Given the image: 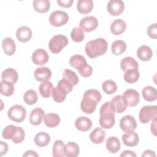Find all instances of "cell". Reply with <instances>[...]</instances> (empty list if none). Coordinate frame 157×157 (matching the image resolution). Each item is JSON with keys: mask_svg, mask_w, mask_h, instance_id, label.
<instances>
[{"mask_svg": "<svg viewBox=\"0 0 157 157\" xmlns=\"http://www.w3.org/2000/svg\"><path fill=\"white\" fill-rule=\"evenodd\" d=\"M102 96L101 93L94 89L86 90L83 94L80 103L82 110L87 114L93 113L96 108L97 104L101 101Z\"/></svg>", "mask_w": 157, "mask_h": 157, "instance_id": "cell-1", "label": "cell"}, {"mask_svg": "<svg viewBox=\"0 0 157 157\" xmlns=\"http://www.w3.org/2000/svg\"><path fill=\"white\" fill-rule=\"evenodd\" d=\"M99 124L104 129H110L115 123V110L111 102H105L101 107Z\"/></svg>", "mask_w": 157, "mask_h": 157, "instance_id": "cell-2", "label": "cell"}, {"mask_svg": "<svg viewBox=\"0 0 157 157\" xmlns=\"http://www.w3.org/2000/svg\"><path fill=\"white\" fill-rule=\"evenodd\" d=\"M107 48V42L103 38L90 40L86 43L85 47V53L90 58H95L105 54Z\"/></svg>", "mask_w": 157, "mask_h": 157, "instance_id": "cell-3", "label": "cell"}, {"mask_svg": "<svg viewBox=\"0 0 157 157\" xmlns=\"http://www.w3.org/2000/svg\"><path fill=\"white\" fill-rule=\"evenodd\" d=\"M68 43L67 38L61 34L54 36L49 41L48 48L53 53H58L65 47Z\"/></svg>", "mask_w": 157, "mask_h": 157, "instance_id": "cell-4", "label": "cell"}, {"mask_svg": "<svg viewBox=\"0 0 157 157\" xmlns=\"http://www.w3.org/2000/svg\"><path fill=\"white\" fill-rule=\"evenodd\" d=\"M156 109L157 106L156 105H145L142 107L139 115L140 121L144 124H146L150 121L156 119Z\"/></svg>", "mask_w": 157, "mask_h": 157, "instance_id": "cell-5", "label": "cell"}, {"mask_svg": "<svg viewBox=\"0 0 157 157\" xmlns=\"http://www.w3.org/2000/svg\"><path fill=\"white\" fill-rule=\"evenodd\" d=\"M8 117L10 120L16 122L20 123L24 121L26 115V109L20 104L12 105L8 110Z\"/></svg>", "mask_w": 157, "mask_h": 157, "instance_id": "cell-6", "label": "cell"}, {"mask_svg": "<svg viewBox=\"0 0 157 157\" xmlns=\"http://www.w3.org/2000/svg\"><path fill=\"white\" fill-rule=\"evenodd\" d=\"M69 20L68 14L62 10H55L53 12L49 17L50 23L54 26L59 27L67 23Z\"/></svg>", "mask_w": 157, "mask_h": 157, "instance_id": "cell-7", "label": "cell"}, {"mask_svg": "<svg viewBox=\"0 0 157 157\" xmlns=\"http://www.w3.org/2000/svg\"><path fill=\"white\" fill-rule=\"evenodd\" d=\"M98 19L93 16H88L82 18L80 22V28L83 31L89 33L95 30L98 26Z\"/></svg>", "mask_w": 157, "mask_h": 157, "instance_id": "cell-8", "label": "cell"}, {"mask_svg": "<svg viewBox=\"0 0 157 157\" xmlns=\"http://www.w3.org/2000/svg\"><path fill=\"white\" fill-rule=\"evenodd\" d=\"M122 96L127 105L129 107H134L137 105L140 101L139 93L134 89H128L125 90Z\"/></svg>", "mask_w": 157, "mask_h": 157, "instance_id": "cell-9", "label": "cell"}, {"mask_svg": "<svg viewBox=\"0 0 157 157\" xmlns=\"http://www.w3.org/2000/svg\"><path fill=\"white\" fill-rule=\"evenodd\" d=\"M107 9L108 12L113 16L120 15L124 11V3L121 0H110L107 3Z\"/></svg>", "mask_w": 157, "mask_h": 157, "instance_id": "cell-10", "label": "cell"}, {"mask_svg": "<svg viewBox=\"0 0 157 157\" xmlns=\"http://www.w3.org/2000/svg\"><path fill=\"white\" fill-rule=\"evenodd\" d=\"M32 61L36 65H44L46 64L49 59L48 53L42 48L36 50L32 54Z\"/></svg>", "mask_w": 157, "mask_h": 157, "instance_id": "cell-11", "label": "cell"}, {"mask_svg": "<svg viewBox=\"0 0 157 157\" xmlns=\"http://www.w3.org/2000/svg\"><path fill=\"white\" fill-rule=\"evenodd\" d=\"M121 129L124 132L134 131L137 128V123L135 118L131 115H125L120 121Z\"/></svg>", "mask_w": 157, "mask_h": 157, "instance_id": "cell-12", "label": "cell"}, {"mask_svg": "<svg viewBox=\"0 0 157 157\" xmlns=\"http://www.w3.org/2000/svg\"><path fill=\"white\" fill-rule=\"evenodd\" d=\"M122 140L125 145L128 147H134L139 143V135L134 131H127L122 136Z\"/></svg>", "mask_w": 157, "mask_h": 157, "instance_id": "cell-13", "label": "cell"}, {"mask_svg": "<svg viewBox=\"0 0 157 157\" xmlns=\"http://www.w3.org/2000/svg\"><path fill=\"white\" fill-rule=\"evenodd\" d=\"M34 76L36 80L44 82L50 78L52 77V72L50 69L47 67H40L35 70Z\"/></svg>", "mask_w": 157, "mask_h": 157, "instance_id": "cell-14", "label": "cell"}, {"mask_svg": "<svg viewBox=\"0 0 157 157\" xmlns=\"http://www.w3.org/2000/svg\"><path fill=\"white\" fill-rule=\"evenodd\" d=\"M31 29L26 26H23L18 28L16 31V37L21 42H28L32 37Z\"/></svg>", "mask_w": 157, "mask_h": 157, "instance_id": "cell-15", "label": "cell"}, {"mask_svg": "<svg viewBox=\"0 0 157 157\" xmlns=\"http://www.w3.org/2000/svg\"><path fill=\"white\" fill-rule=\"evenodd\" d=\"M44 116L45 114L43 109L37 107L31 111L29 118V122L34 126L39 125L42 123Z\"/></svg>", "mask_w": 157, "mask_h": 157, "instance_id": "cell-16", "label": "cell"}, {"mask_svg": "<svg viewBox=\"0 0 157 157\" xmlns=\"http://www.w3.org/2000/svg\"><path fill=\"white\" fill-rule=\"evenodd\" d=\"M75 128L82 132H85L90 130L92 126L91 120L86 117H80L75 121Z\"/></svg>", "mask_w": 157, "mask_h": 157, "instance_id": "cell-17", "label": "cell"}, {"mask_svg": "<svg viewBox=\"0 0 157 157\" xmlns=\"http://www.w3.org/2000/svg\"><path fill=\"white\" fill-rule=\"evenodd\" d=\"M111 102L113 104L116 113H123L127 109L128 105L121 95H117L113 97L111 100Z\"/></svg>", "mask_w": 157, "mask_h": 157, "instance_id": "cell-18", "label": "cell"}, {"mask_svg": "<svg viewBox=\"0 0 157 157\" xmlns=\"http://www.w3.org/2000/svg\"><path fill=\"white\" fill-rule=\"evenodd\" d=\"M106 133L101 128H96L90 134V140L95 144H100L104 142L105 139Z\"/></svg>", "mask_w": 157, "mask_h": 157, "instance_id": "cell-19", "label": "cell"}, {"mask_svg": "<svg viewBox=\"0 0 157 157\" xmlns=\"http://www.w3.org/2000/svg\"><path fill=\"white\" fill-rule=\"evenodd\" d=\"M120 67L122 71L126 72L131 69H138L139 64L137 61L133 58L126 56L121 59L120 62Z\"/></svg>", "mask_w": 157, "mask_h": 157, "instance_id": "cell-20", "label": "cell"}, {"mask_svg": "<svg viewBox=\"0 0 157 157\" xmlns=\"http://www.w3.org/2000/svg\"><path fill=\"white\" fill-rule=\"evenodd\" d=\"M69 64L73 68L79 71L88 64L85 58L80 55H74L69 59Z\"/></svg>", "mask_w": 157, "mask_h": 157, "instance_id": "cell-21", "label": "cell"}, {"mask_svg": "<svg viewBox=\"0 0 157 157\" xmlns=\"http://www.w3.org/2000/svg\"><path fill=\"white\" fill-rule=\"evenodd\" d=\"M126 29V24L122 19L115 20L110 25V31L114 35H120L123 33Z\"/></svg>", "mask_w": 157, "mask_h": 157, "instance_id": "cell-22", "label": "cell"}, {"mask_svg": "<svg viewBox=\"0 0 157 157\" xmlns=\"http://www.w3.org/2000/svg\"><path fill=\"white\" fill-rule=\"evenodd\" d=\"M94 6L93 1L91 0H79L77 3V9L82 14H87L91 12Z\"/></svg>", "mask_w": 157, "mask_h": 157, "instance_id": "cell-23", "label": "cell"}, {"mask_svg": "<svg viewBox=\"0 0 157 157\" xmlns=\"http://www.w3.org/2000/svg\"><path fill=\"white\" fill-rule=\"evenodd\" d=\"M105 145L107 150L112 153H117L121 148V144L119 139L114 136H111L106 140Z\"/></svg>", "mask_w": 157, "mask_h": 157, "instance_id": "cell-24", "label": "cell"}, {"mask_svg": "<svg viewBox=\"0 0 157 157\" xmlns=\"http://www.w3.org/2000/svg\"><path fill=\"white\" fill-rule=\"evenodd\" d=\"M2 47L5 54L8 56L13 55L16 50L15 43L10 37H6L3 39Z\"/></svg>", "mask_w": 157, "mask_h": 157, "instance_id": "cell-25", "label": "cell"}, {"mask_svg": "<svg viewBox=\"0 0 157 157\" xmlns=\"http://www.w3.org/2000/svg\"><path fill=\"white\" fill-rule=\"evenodd\" d=\"M79 152V147L78 144L75 142H68L64 146V156L67 157H76L78 155Z\"/></svg>", "mask_w": 157, "mask_h": 157, "instance_id": "cell-26", "label": "cell"}, {"mask_svg": "<svg viewBox=\"0 0 157 157\" xmlns=\"http://www.w3.org/2000/svg\"><path fill=\"white\" fill-rule=\"evenodd\" d=\"M136 53L138 58L143 61H149L153 56L152 50L147 45L140 46L137 49Z\"/></svg>", "mask_w": 157, "mask_h": 157, "instance_id": "cell-27", "label": "cell"}, {"mask_svg": "<svg viewBox=\"0 0 157 157\" xmlns=\"http://www.w3.org/2000/svg\"><path fill=\"white\" fill-rule=\"evenodd\" d=\"M18 78V75L17 72L12 68L6 69L1 74L2 80L7 81L12 83L13 84L15 83Z\"/></svg>", "mask_w": 157, "mask_h": 157, "instance_id": "cell-28", "label": "cell"}, {"mask_svg": "<svg viewBox=\"0 0 157 157\" xmlns=\"http://www.w3.org/2000/svg\"><path fill=\"white\" fill-rule=\"evenodd\" d=\"M44 122L48 128H55L60 123L59 116L54 113H49L45 115L44 117Z\"/></svg>", "mask_w": 157, "mask_h": 157, "instance_id": "cell-29", "label": "cell"}, {"mask_svg": "<svg viewBox=\"0 0 157 157\" xmlns=\"http://www.w3.org/2000/svg\"><path fill=\"white\" fill-rule=\"evenodd\" d=\"M33 6L35 11L39 13H46L50 7V2L48 0H34Z\"/></svg>", "mask_w": 157, "mask_h": 157, "instance_id": "cell-30", "label": "cell"}, {"mask_svg": "<svg viewBox=\"0 0 157 157\" xmlns=\"http://www.w3.org/2000/svg\"><path fill=\"white\" fill-rule=\"evenodd\" d=\"M144 99L148 102L155 101L157 98V91L151 86H146L142 91Z\"/></svg>", "mask_w": 157, "mask_h": 157, "instance_id": "cell-31", "label": "cell"}, {"mask_svg": "<svg viewBox=\"0 0 157 157\" xmlns=\"http://www.w3.org/2000/svg\"><path fill=\"white\" fill-rule=\"evenodd\" d=\"M34 143L39 147H43L48 144L50 141V136L45 132H39L34 137Z\"/></svg>", "mask_w": 157, "mask_h": 157, "instance_id": "cell-32", "label": "cell"}, {"mask_svg": "<svg viewBox=\"0 0 157 157\" xmlns=\"http://www.w3.org/2000/svg\"><path fill=\"white\" fill-rule=\"evenodd\" d=\"M126 50V44L122 40H115L111 47V50L115 55H120L123 53Z\"/></svg>", "mask_w": 157, "mask_h": 157, "instance_id": "cell-33", "label": "cell"}, {"mask_svg": "<svg viewBox=\"0 0 157 157\" xmlns=\"http://www.w3.org/2000/svg\"><path fill=\"white\" fill-rule=\"evenodd\" d=\"M53 88V84L51 82L47 81L42 82L39 88V93L40 95L44 98H50L52 94Z\"/></svg>", "mask_w": 157, "mask_h": 157, "instance_id": "cell-34", "label": "cell"}, {"mask_svg": "<svg viewBox=\"0 0 157 157\" xmlns=\"http://www.w3.org/2000/svg\"><path fill=\"white\" fill-rule=\"evenodd\" d=\"M0 91L2 95L10 96L14 91L13 84L11 82L1 80L0 82Z\"/></svg>", "mask_w": 157, "mask_h": 157, "instance_id": "cell-35", "label": "cell"}, {"mask_svg": "<svg viewBox=\"0 0 157 157\" xmlns=\"http://www.w3.org/2000/svg\"><path fill=\"white\" fill-rule=\"evenodd\" d=\"M124 80L128 83H133L139 78V72L138 69H131L124 72Z\"/></svg>", "mask_w": 157, "mask_h": 157, "instance_id": "cell-36", "label": "cell"}, {"mask_svg": "<svg viewBox=\"0 0 157 157\" xmlns=\"http://www.w3.org/2000/svg\"><path fill=\"white\" fill-rule=\"evenodd\" d=\"M102 90L107 94H113L117 90L116 83L112 80H107L102 84Z\"/></svg>", "mask_w": 157, "mask_h": 157, "instance_id": "cell-37", "label": "cell"}, {"mask_svg": "<svg viewBox=\"0 0 157 157\" xmlns=\"http://www.w3.org/2000/svg\"><path fill=\"white\" fill-rule=\"evenodd\" d=\"M64 145L62 140H56L53 144L52 153L54 157H62L64 156Z\"/></svg>", "mask_w": 157, "mask_h": 157, "instance_id": "cell-38", "label": "cell"}, {"mask_svg": "<svg viewBox=\"0 0 157 157\" xmlns=\"http://www.w3.org/2000/svg\"><path fill=\"white\" fill-rule=\"evenodd\" d=\"M63 78L68 80L73 86H75L78 83V78L74 71L69 69H66L63 74Z\"/></svg>", "mask_w": 157, "mask_h": 157, "instance_id": "cell-39", "label": "cell"}, {"mask_svg": "<svg viewBox=\"0 0 157 157\" xmlns=\"http://www.w3.org/2000/svg\"><path fill=\"white\" fill-rule=\"evenodd\" d=\"M38 97L36 91L29 90L25 92L23 96V100L28 105H33L37 101Z\"/></svg>", "mask_w": 157, "mask_h": 157, "instance_id": "cell-40", "label": "cell"}, {"mask_svg": "<svg viewBox=\"0 0 157 157\" xmlns=\"http://www.w3.org/2000/svg\"><path fill=\"white\" fill-rule=\"evenodd\" d=\"M52 94L53 96V99L56 102L60 103L65 100L66 95L67 94L59 88L56 86L53 88Z\"/></svg>", "mask_w": 157, "mask_h": 157, "instance_id": "cell-41", "label": "cell"}, {"mask_svg": "<svg viewBox=\"0 0 157 157\" xmlns=\"http://www.w3.org/2000/svg\"><path fill=\"white\" fill-rule=\"evenodd\" d=\"M72 40L75 42H81L85 38V34L83 30L78 27H75L71 33Z\"/></svg>", "mask_w": 157, "mask_h": 157, "instance_id": "cell-42", "label": "cell"}, {"mask_svg": "<svg viewBox=\"0 0 157 157\" xmlns=\"http://www.w3.org/2000/svg\"><path fill=\"white\" fill-rule=\"evenodd\" d=\"M17 130V126L12 124L7 125L2 131V136L4 139L7 140L12 139L14 137Z\"/></svg>", "mask_w": 157, "mask_h": 157, "instance_id": "cell-43", "label": "cell"}, {"mask_svg": "<svg viewBox=\"0 0 157 157\" xmlns=\"http://www.w3.org/2000/svg\"><path fill=\"white\" fill-rule=\"evenodd\" d=\"M56 86L63 90L67 94H69L72 91L73 85L68 80L63 78L58 82Z\"/></svg>", "mask_w": 157, "mask_h": 157, "instance_id": "cell-44", "label": "cell"}, {"mask_svg": "<svg viewBox=\"0 0 157 157\" xmlns=\"http://www.w3.org/2000/svg\"><path fill=\"white\" fill-rule=\"evenodd\" d=\"M25 133L23 129L21 127L17 126V130L14 137L11 139L14 144H20L25 139Z\"/></svg>", "mask_w": 157, "mask_h": 157, "instance_id": "cell-45", "label": "cell"}, {"mask_svg": "<svg viewBox=\"0 0 157 157\" xmlns=\"http://www.w3.org/2000/svg\"><path fill=\"white\" fill-rule=\"evenodd\" d=\"M147 34L151 39H156L157 38V23H153L148 26Z\"/></svg>", "mask_w": 157, "mask_h": 157, "instance_id": "cell-46", "label": "cell"}, {"mask_svg": "<svg viewBox=\"0 0 157 157\" xmlns=\"http://www.w3.org/2000/svg\"><path fill=\"white\" fill-rule=\"evenodd\" d=\"M78 71L79 72V74H80V75H82V77H88L92 75L93 68L90 65L87 64L83 68H82V69H80Z\"/></svg>", "mask_w": 157, "mask_h": 157, "instance_id": "cell-47", "label": "cell"}, {"mask_svg": "<svg viewBox=\"0 0 157 157\" xmlns=\"http://www.w3.org/2000/svg\"><path fill=\"white\" fill-rule=\"evenodd\" d=\"M57 3L61 7H63L64 8H69L72 6V4L73 3V0H64V1L57 0Z\"/></svg>", "mask_w": 157, "mask_h": 157, "instance_id": "cell-48", "label": "cell"}, {"mask_svg": "<svg viewBox=\"0 0 157 157\" xmlns=\"http://www.w3.org/2000/svg\"><path fill=\"white\" fill-rule=\"evenodd\" d=\"M0 155L1 156H3L5 155L7 150H8V145L6 143L4 142L3 141L0 142Z\"/></svg>", "mask_w": 157, "mask_h": 157, "instance_id": "cell-49", "label": "cell"}, {"mask_svg": "<svg viewBox=\"0 0 157 157\" xmlns=\"http://www.w3.org/2000/svg\"><path fill=\"white\" fill-rule=\"evenodd\" d=\"M121 157H127V156H131V157H136V154L131 150H124L123 151L121 154L120 155Z\"/></svg>", "mask_w": 157, "mask_h": 157, "instance_id": "cell-50", "label": "cell"}, {"mask_svg": "<svg viewBox=\"0 0 157 157\" xmlns=\"http://www.w3.org/2000/svg\"><path fill=\"white\" fill-rule=\"evenodd\" d=\"M142 156H156L155 152L151 150H145L144 153L142 155Z\"/></svg>", "mask_w": 157, "mask_h": 157, "instance_id": "cell-51", "label": "cell"}, {"mask_svg": "<svg viewBox=\"0 0 157 157\" xmlns=\"http://www.w3.org/2000/svg\"><path fill=\"white\" fill-rule=\"evenodd\" d=\"M23 156H38V155L35 151L28 150L23 154Z\"/></svg>", "mask_w": 157, "mask_h": 157, "instance_id": "cell-52", "label": "cell"}, {"mask_svg": "<svg viewBox=\"0 0 157 157\" xmlns=\"http://www.w3.org/2000/svg\"><path fill=\"white\" fill-rule=\"evenodd\" d=\"M156 119L153 120L152 123L151 124V131L153 134L154 136H156Z\"/></svg>", "mask_w": 157, "mask_h": 157, "instance_id": "cell-53", "label": "cell"}]
</instances>
